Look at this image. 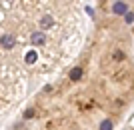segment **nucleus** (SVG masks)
<instances>
[{
    "label": "nucleus",
    "instance_id": "nucleus-2",
    "mask_svg": "<svg viewBox=\"0 0 134 130\" xmlns=\"http://www.w3.org/2000/svg\"><path fill=\"white\" fill-rule=\"evenodd\" d=\"M82 30V0H0V76L28 90L72 58Z\"/></svg>",
    "mask_w": 134,
    "mask_h": 130
},
{
    "label": "nucleus",
    "instance_id": "nucleus-1",
    "mask_svg": "<svg viewBox=\"0 0 134 130\" xmlns=\"http://www.w3.org/2000/svg\"><path fill=\"white\" fill-rule=\"evenodd\" d=\"M134 104L130 32L104 18L76 60L42 86L8 130H118Z\"/></svg>",
    "mask_w": 134,
    "mask_h": 130
},
{
    "label": "nucleus",
    "instance_id": "nucleus-4",
    "mask_svg": "<svg viewBox=\"0 0 134 130\" xmlns=\"http://www.w3.org/2000/svg\"><path fill=\"white\" fill-rule=\"evenodd\" d=\"M120 130H134V114L126 120V122H124L122 126H120Z\"/></svg>",
    "mask_w": 134,
    "mask_h": 130
},
{
    "label": "nucleus",
    "instance_id": "nucleus-3",
    "mask_svg": "<svg viewBox=\"0 0 134 130\" xmlns=\"http://www.w3.org/2000/svg\"><path fill=\"white\" fill-rule=\"evenodd\" d=\"M98 8L104 18H122L130 22V14L134 12V0H98Z\"/></svg>",
    "mask_w": 134,
    "mask_h": 130
}]
</instances>
